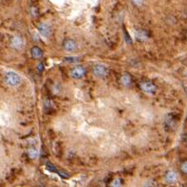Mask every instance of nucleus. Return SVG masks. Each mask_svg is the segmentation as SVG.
<instances>
[{"instance_id": "20e7f679", "label": "nucleus", "mask_w": 187, "mask_h": 187, "mask_svg": "<svg viewBox=\"0 0 187 187\" xmlns=\"http://www.w3.org/2000/svg\"><path fill=\"white\" fill-rule=\"evenodd\" d=\"M38 30H39L41 35H43L44 37H49L51 33L49 26L46 23H41L39 26H38Z\"/></svg>"}, {"instance_id": "2eb2a0df", "label": "nucleus", "mask_w": 187, "mask_h": 187, "mask_svg": "<svg viewBox=\"0 0 187 187\" xmlns=\"http://www.w3.org/2000/svg\"><path fill=\"white\" fill-rule=\"evenodd\" d=\"M132 2L136 6H141V4H143L144 0H132Z\"/></svg>"}, {"instance_id": "423d86ee", "label": "nucleus", "mask_w": 187, "mask_h": 187, "mask_svg": "<svg viewBox=\"0 0 187 187\" xmlns=\"http://www.w3.org/2000/svg\"><path fill=\"white\" fill-rule=\"evenodd\" d=\"M11 45L12 48L14 49H21L23 47V40L20 36H14V38L11 39Z\"/></svg>"}, {"instance_id": "7ed1b4c3", "label": "nucleus", "mask_w": 187, "mask_h": 187, "mask_svg": "<svg viewBox=\"0 0 187 187\" xmlns=\"http://www.w3.org/2000/svg\"><path fill=\"white\" fill-rule=\"evenodd\" d=\"M141 88L144 90V92L148 93V94H152L156 91V86L154 85V84L150 83V82H144V83H141Z\"/></svg>"}, {"instance_id": "9b49d317", "label": "nucleus", "mask_w": 187, "mask_h": 187, "mask_svg": "<svg viewBox=\"0 0 187 187\" xmlns=\"http://www.w3.org/2000/svg\"><path fill=\"white\" fill-rule=\"evenodd\" d=\"M29 157L30 159L33 160H35L38 158V151L36 149H34V148H30V149H29Z\"/></svg>"}, {"instance_id": "f03ea898", "label": "nucleus", "mask_w": 187, "mask_h": 187, "mask_svg": "<svg viewBox=\"0 0 187 187\" xmlns=\"http://www.w3.org/2000/svg\"><path fill=\"white\" fill-rule=\"evenodd\" d=\"M107 68L105 65H102V64H98L93 68V73L97 77H104L107 74Z\"/></svg>"}, {"instance_id": "9d476101", "label": "nucleus", "mask_w": 187, "mask_h": 187, "mask_svg": "<svg viewBox=\"0 0 187 187\" xmlns=\"http://www.w3.org/2000/svg\"><path fill=\"white\" fill-rule=\"evenodd\" d=\"M121 81H122V84L124 86H129L130 85V83H131V77L130 75H128V74H124L122 76V78H121Z\"/></svg>"}, {"instance_id": "ddd939ff", "label": "nucleus", "mask_w": 187, "mask_h": 187, "mask_svg": "<svg viewBox=\"0 0 187 187\" xmlns=\"http://www.w3.org/2000/svg\"><path fill=\"white\" fill-rule=\"evenodd\" d=\"M137 36L141 40H146V38H147V36L145 35V33H144V31H139V33H137Z\"/></svg>"}, {"instance_id": "4468645a", "label": "nucleus", "mask_w": 187, "mask_h": 187, "mask_svg": "<svg viewBox=\"0 0 187 187\" xmlns=\"http://www.w3.org/2000/svg\"><path fill=\"white\" fill-rule=\"evenodd\" d=\"M182 171L185 174H187V162H184L182 164Z\"/></svg>"}, {"instance_id": "39448f33", "label": "nucleus", "mask_w": 187, "mask_h": 187, "mask_svg": "<svg viewBox=\"0 0 187 187\" xmlns=\"http://www.w3.org/2000/svg\"><path fill=\"white\" fill-rule=\"evenodd\" d=\"M85 73H86V69L84 68L83 67H76L75 68L72 69L71 76L75 79H80L84 75H85Z\"/></svg>"}, {"instance_id": "f257e3e1", "label": "nucleus", "mask_w": 187, "mask_h": 187, "mask_svg": "<svg viewBox=\"0 0 187 187\" xmlns=\"http://www.w3.org/2000/svg\"><path fill=\"white\" fill-rule=\"evenodd\" d=\"M5 81H6V83H7L10 87H17V86L20 85L22 79H21V77L19 76L16 72L9 71V72L6 73Z\"/></svg>"}, {"instance_id": "f8f14e48", "label": "nucleus", "mask_w": 187, "mask_h": 187, "mask_svg": "<svg viewBox=\"0 0 187 187\" xmlns=\"http://www.w3.org/2000/svg\"><path fill=\"white\" fill-rule=\"evenodd\" d=\"M110 187H122V182L120 179H115L112 180Z\"/></svg>"}, {"instance_id": "dca6fc26", "label": "nucleus", "mask_w": 187, "mask_h": 187, "mask_svg": "<svg viewBox=\"0 0 187 187\" xmlns=\"http://www.w3.org/2000/svg\"><path fill=\"white\" fill-rule=\"evenodd\" d=\"M186 141H187V138H186Z\"/></svg>"}, {"instance_id": "0eeeda50", "label": "nucleus", "mask_w": 187, "mask_h": 187, "mask_svg": "<svg viewBox=\"0 0 187 187\" xmlns=\"http://www.w3.org/2000/svg\"><path fill=\"white\" fill-rule=\"evenodd\" d=\"M64 48H65V49L67 50V51H74L76 49H77V45H76V43L73 41V40H70V39H68V40H67L66 42H65V45H64Z\"/></svg>"}, {"instance_id": "1a4fd4ad", "label": "nucleus", "mask_w": 187, "mask_h": 187, "mask_svg": "<svg viewBox=\"0 0 187 187\" xmlns=\"http://www.w3.org/2000/svg\"><path fill=\"white\" fill-rule=\"evenodd\" d=\"M30 52H31L33 57L35 58V59H39V58H41L42 55H43V51L41 50V49L37 48V47H34V48L31 49Z\"/></svg>"}, {"instance_id": "6e6552de", "label": "nucleus", "mask_w": 187, "mask_h": 187, "mask_svg": "<svg viewBox=\"0 0 187 187\" xmlns=\"http://www.w3.org/2000/svg\"><path fill=\"white\" fill-rule=\"evenodd\" d=\"M177 174L174 172V171H168L166 173V175H165V179H166V182H169V183H174L177 180Z\"/></svg>"}]
</instances>
